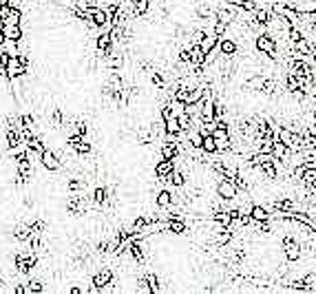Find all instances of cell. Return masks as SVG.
I'll return each instance as SVG.
<instances>
[{"label": "cell", "instance_id": "cell-1", "mask_svg": "<svg viewBox=\"0 0 316 294\" xmlns=\"http://www.w3.org/2000/svg\"><path fill=\"white\" fill-rule=\"evenodd\" d=\"M257 49L261 53H268V55H274L276 53V42H274V38L270 36V33H261V36H257Z\"/></svg>", "mask_w": 316, "mask_h": 294}, {"label": "cell", "instance_id": "cell-2", "mask_svg": "<svg viewBox=\"0 0 316 294\" xmlns=\"http://www.w3.org/2000/svg\"><path fill=\"white\" fill-rule=\"evenodd\" d=\"M283 250H285L287 261H298V259H301V246H298V241H294L292 237H285L283 239Z\"/></svg>", "mask_w": 316, "mask_h": 294}, {"label": "cell", "instance_id": "cell-3", "mask_svg": "<svg viewBox=\"0 0 316 294\" xmlns=\"http://www.w3.org/2000/svg\"><path fill=\"white\" fill-rule=\"evenodd\" d=\"M217 195L221 199H235L237 195H239V190H237V186L232 184L230 179H221L217 184Z\"/></svg>", "mask_w": 316, "mask_h": 294}, {"label": "cell", "instance_id": "cell-4", "mask_svg": "<svg viewBox=\"0 0 316 294\" xmlns=\"http://www.w3.org/2000/svg\"><path fill=\"white\" fill-rule=\"evenodd\" d=\"M5 71H7V80H14V77H20L22 73L27 71V66L20 62V58H9L7 66H5Z\"/></svg>", "mask_w": 316, "mask_h": 294}, {"label": "cell", "instance_id": "cell-5", "mask_svg": "<svg viewBox=\"0 0 316 294\" xmlns=\"http://www.w3.org/2000/svg\"><path fill=\"white\" fill-rule=\"evenodd\" d=\"M111 283H113V272H111V270H102V272H97L93 276V287H95V290H107Z\"/></svg>", "mask_w": 316, "mask_h": 294}, {"label": "cell", "instance_id": "cell-6", "mask_svg": "<svg viewBox=\"0 0 316 294\" xmlns=\"http://www.w3.org/2000/svg\"><path fill=\"white\" fill-rule=\"evenodd\" d=\"M290 148L285 146L281 140H274V144H272V148H270V155L274 157V162H283V159H287L290 157Z\"/></svg>", "mask_w": 316, "mask_h": 294}, {"label": "cell", "instance_id": "cell-7", "mask_svg": "<svg viewBox=\"0 0 316 294\" xmlns=\"http://www.w3.org/2000/svg\"><path fill=\"white\" fill-rule=\"evenodd\" d=\"M173 168H175V159H162V162L155 166V175L162 181H168V175L173 173Z\"/></svg>", "mask_w": 316, "mask_h": 294}, {"label": "cell", "instance_id": "cell-8", "mask_svg": "<svg viewBox=\"0 0 316 294\" xmlns=\"http://www.w3.org/2000/svg\"><path fill=\"white\" fill-rule=\"evenodd\" d=\"M40 162H42V166H44L47 170H58V168H60V159L55 157V153L47 151V148H44V151L40 153Z\"/></svg>", "mask_w": 316, "mask_h": 294}, {"label": "cell", "instance_id": "cell-9", "mask_svg": "<svg viewBox=\"0 0 316 294\" xmlns=\"http://www.w3.org/2000/svg\"><path fill=\"white\" fill-rule=\"evenodd\" d=\"M250 217H252V221L261 224V221L272 219V213H270V208H263V206H259V204H254V206L250 208Z\"/></svg>", "mask_w": 316, "mask_h": 294}, {"label": "cell", "instance_id": "cell-10", "mask_svg": "<svg viewBox=\"0 0 316 294\" xmlns=\"http://www.w3.org/2000/svg\"><path fill=\"white\" fill-rule=\"evenodd\" d=\"M95 49L99 53H109L111 49H113V40H111V33L104 29L102 33L97 36V40H95Z\"/></svg>", "mask_w": 316, "mask_h": 294}, {"label": "cell", "instance_id": "cell-11", "mask_svg": "<svg viewBox=\"0 0 316 294\" xmlns=\"http://www.w3.org/2000/svg\"><path fill=\"white\" fill-rule=\"evenodd\" d=\"M0 27H3V36L7 40H16V42L22 40V25H0Z\"/></svg>", "mask_w": 316, "mask_h": 294}, {"label": "cell", "instance_id": "cell-12", "mask_svg": "<svg viewBox=\"0 0 316 294\" xmlns=\"http://www.w3.org/2000/svg\"><path fill=\"white\" fill-rule=\"evenodd\" d=\"M33 263H36V257H22V254H18L16 257V265H18V272H22V274H27L29 270L33 268Z\"/></svg>", "mask_w": 316, "mask_h": 294}, {"label": "cell", "instance_id": "cell-13", "mask_svg": "<svg viewBox=\"0 0 316 294\" xmlns=\"http://www.w3.org/2000/svg\"><path fill=\"white\" fill-rule=\"evenodd\" d=\"M22 42V40H20ZM20 42H16V40H7V38H5V42L0 44V47H3V51L9 55V58H18L20 55Z\"/></svg>", "mask_w": 316, "mask_h": 294}, {"label": "cell", "instance_id": "cell-14", "mask_svg": "<svg viewBox=\"0 0 316 294\" xmlns=\"http://www.w3.org/2000/svg\"><path fill=\"white\" fill-rule=\"evenodd\" d=\"M197 44L201 47V51H203V53H210V51H213V49L219 44V38H217V36H203Z\"/></svg>", "mask_w": 316, "mask_h": 294}, {"label": "cell", "instance_id": "cell-15", "mask_svg": "<svg viewBox=\"0 0 316 294\" xmlns=\"http://www.w3.org/2000/svg\"><path fill=\"white\" fill-rule=\"evenodd\" d=\"M166 230H170L173 235H184L186 232V224L181 219H168L166 221V226H164Z\"/></svg>", "mask_w": 316, "mask_h": 294}, {"label": "cell", "instance_id": "cell-16", "mask_svg": "<svg viewBox=\"0 0 316 294\" xmlns=\"http://www.w3.org/2000/svg\"><path fill=\"white\" fill-rule=\"evenodd\" d=\"M122 64H124V55H122L120 51H113V49H111L109 51V66L113 71H120Z\"/></svg>", "mask_w": 316, "mask_h": 294}, {"label": "cell", "instance_id": "cell-17", "mask_svg": "<svg viewBox=\"0 0 316 294\" xmlns=\"http://www.w3.org/2000/svg\"><path fill=\"white\" fill-rule=\"evenodd\" d=\"M177 153H179V146H177L175 142H164V146H162V157L164 159H175Z\"/></svg>", "mask_w": 316, "mask_h": 294}, {"label": "cell", "instance_id": "cell-18", "mask_svg": "<svg viewBox=\"0 0 316 294\" xmlns=\"http://www.w3.org/2000/svg\"><path fill=\"white\" fill-rule=\"evenodd\" d=\"M0 25H22V9H9L7 18H5Z\"/></svg>", "mask_w": 316, "mask_h": 294}, {"label": "cell", "instance_id": "cell-19", "mask_svg": "<svg viewBox=\"0 0 316 294\" xmlns=\"http://www.w3.org/2000/svg\"><path fill=\"white\" fill-rule=\"evenodd\" d=\"M177 124H179V131H181V133L190 131V124H192V115H188L186 111H181V113H177Z\"/></svg>", "mask_w": 316, "mask_h": 294}, {"label": "cell", "instance_id": "cell-20", "mask_svg": "<svg viewBox=\"0 0 316 294\" xmlns=\"http://www.w3.org/2000/svg\"><path fill=\"white\" fill-rule=\"evenodd\" d=\"M230 241H232V232H230L228 228L219 230V232H217V237H215V243H217V248H224V246H228Z\"/></svg>", "mask_w": 316, "mask_h": 294}, {"label": "cell", "instance_id": "cell-21", "mask_svg": "<svg viewBox=\"0 0 316 294\" xmlns=\"http://www.w3.org/2000/svg\"><path fill=\"white\" fill-rule=\"evenodd\" d=\"M201 148L203 153H217V142H215V137L213 135H203L201 137Z\"/></svg>", "mask_w": 316, "mask_h": 294}, {"label": "cell", "instance_id": "cell-22", "mask_svg": "<svg viewBox=\"0 0 316 294\" xmlns=\"http://www.w3.org/2000/svg\"><path fill=\"white\" fill-rule=\"evenodd\" d=\"M270 18H272V11L270 9H257L254 11V22H257V25H268Z\"/></svg>", "mask_w": 316, "mask_h": 294}, {"label": "cell", "instance_id": "cell-23", "mask_svg": "<svg viewBox=\"0 0 316 294\" xmlns=\"http://www.w3.org/2000/svg\"><path fill=\"white\" fill-rule=\"evenodd\" d=\"M215 221H217V224H221L224 228H228L230 221H232L230 210H217V213H215Z\"/></svg>", "mask_w": 316, "mask_h": 294}, {"label": "cell", "instance_id": "cell-24", "mask_svg": "<svg viewBox=\"0 0 316 294\" xmlns=\"http://www.w3.org/2000/svg\"><path fill=\"white\" fill-rule=\"evenodd\" d=\"M14 235H16V239H20V241H27V239H29V237H31V226H29V224H20L18 228H16V232H14Z\"/></svg>", "mask_w": 316, "mask_h": 294}, {"label": "cell", "instance_id": "cell-25", "mask_svg": "<svg viewBox=\"0 0 316 294\" xmlns=\"http://www.w3.org/2000/svg\"><path fill=\"white\" fill-rule=\"evenodd\" d=\"M5 140H7V146H9V148H14V146H18V144L22 142V137H20V133H18V131L9 129V131H7V137H5Z\"/></svg>", "mask_w": 316, "mask_h": 294}, {"label": "cell", "instance_id": "cell-26", "mask_svg": "<svg viewBox=\"0 0 316 294\" xmlns=\"http://www.w3.org/2000/svg\"><path fill=\"white\" fill-rule=\"evenodd\" d=\"M274 210H279V213H287V210H294V202L292 199H279V202L274 204Z\"/></svg>", "mask_w": 316, "mask_h": 294}, {"label": "cell", "instance_id": "cell-27", "mask_svg": "<svg viewBox=\"0 0 316 294\" xmlns=\"http://www.w3.org/2000/svg\"><path fill=\"white\" fill-rule=\"evenodd\" d=\"M219 51L224 55H232V53H237V44L232 40H221L219 42Z\"/></svg>", "mask_w": 316, "mask_h": 294}, {"label": "cell", "instance_id": "cell-28", "mask_svg": "<svg viewBox=\"0 0 316 294\" xmlns=\"http://www.w3.org/2000/svg\"><path fill=\"white\" fill-rule=\"evenodd\" d=\"M144 281L148 283V292H162V287L157 285V283H159V281H157V276H155L153 272H148V274H146V279H144Z\"/></svg>", "mask_w": 316, "mask_h": 294}, {"label": "cell", "instance_id": "cell-29", "mask_svg": "<svg viewBox=\"0 0 316 294\" xmlns=\"http://www.w3.org/2000/svg\"><path fill=\"white\" fill-rule=\"evenodd\" d=\"M133 3H135V9H133V14H135V16L146 14L148 7H151V3H148V0H133Z\"/></svg>", "mask_w": 316, "mask_h": 294}, {"label": "cell", "instance_id": "cell-30", "mask_svg": "<svg viewBox=\"0 0 316 294\" xmlns=\"http://www.w3.org/2000/svg\"><path fill=\"white\" fill-rule=\"evenodd\" d=\"M188 95H190V88L181 86L175 91V102H181V104H188Z\"/></svg>", "mask_w": 316, "mask_h": 294}, {"label": "cell", "instance_id": "cell-31", "mask_svg": "<svg viewBox=\"0 0 316 294\" xmlns=\"http://www.w3.org/2000/svg\"><path fill=\"white\" fill-rule=\"evenodd\" d=\"M170 202H173V197H170V192L168 190H162V192H157V206H170Z\"/></svg>", "mask_w": 316, "mask_h": 294}, {"label": "cell", "instance_id": "cell-32", "mask_svg": "<svg viewBox=\"0 0 316 294\" xmlns=\"http://www.w3.org/2000/svg\"><path fill=\"white\" fill-rule=\"evenodd\" d=\"M107 197H109L107 188H95V190H93V202L95 204H104L107 202Z\"/></svg>", "mask_w": 316, "mask_h": 294}, {"label": "cell", "instance_id": "cell-33", "mask_svg": "<svg viewBox=\"0 0 316 294\" xmlns=\"http://www.w3.org/2000/svg\"><path fill=\"white\" fill-rule=\"evenodd\" d=\"M42 290H44V285L40 281H29V285H25V292H29V294H38Z\"/></svg>", "mask_w": 316, "mask_h": 294}, {"label": "cell", "instance_id": "cell-34", "mask_svg": "<svg viewBox=\"0 0 316 294\" xmlns=\"http://www.w3.org/2000/svg\"><path fill=\"white\" fill-rule=\"evenodd\" d=\"M168 179H170V181H173V184H175V186H184V181H186V179H184V173H177V170H175V168H173V173H170V175H168Z\"/></svg>", "mask_w": 316, "mask_h": 294}, {"label": "cell", "instance_id": "cell-35", "mask_svg": "<svg viewBox=\"0 0 316 294\" xmlns=\"http://www.w3.org/2000/svg\"><path fill=\"white\" fill-rule=\"evenodd\" d=\"M226 31H228V25L226 22H221V20H217L215 22V36H226Z\"/></svg>", "mask_w": 316, "mask_h": 294}, {"label": "cell", "instance_id": "cell-36", "mask_svg": "<svg viewBox=\"0 0 316 294\" xmlns=\"http://www.w3.org/2000/svg\"><path fill=\"white\" fill-rule=\"evenodd\" d=\"M287 38H290L292 44H294L296 40H301V38H303V33L298 31V29H294V27H290V29H287Z\"/></svg>", "mask_w": 316, "mask_h": 294}, {"label": "cell", "instance_id": "cell-37", "mask_svg": "<svg viewBox=\"0 0 316 294\" xmlns=\"http://www.w3.org/2000/svg\"><path fill=\"white\" fill-rule=\"evenodd\" d=\"M151 80H153V84H155V86H157V88H164V86H166L164 77H162V75H159V73H155V71H153V73H151Z\"/></svg>", "mask_w": 316, "mask_h": 294}, {"label": "cell", "instance_id": "cell-38", "mask_svg": "<svg viewBox=\"0 0 316 294\" xmlns=\"http://www.w3.org/2000/svg\"><path fill=\"white\" fill-rule=\"evenodd\" d=\"M190 144H192L195 148L201 146V133H199V131H192V133H190Z\"/></svg>", "mask_w": 316, "mask_h": 294}, {"label": "cell", "instance_id": "cell-39", "mask_svg": "<svg viewBox=\"0 0 316 294\" xmlns=\"http://www.w3.org/2000/svg\"><path fill=\"white\" fill-rule=\"evenodd\" d=\"M199 16H203V18H217V11H213L208 7H199Z\"/></svg>", "mask_w": 316, "mask_h": 294}, {"label": "cell", "instance_id": "cell-40", "mask_svg": "<svg viewBox=\"0 0 316 294\" xmlns=\"http://www.w3.org/2000/svg\"><path fill=\"white\" fill-rule=\"evenodd\" d=\"M75 135L86 137V122H77V124H75Z\"/></svg>", "mask_w": 316, "mask_h": 294}, {"label": "cell", "instance_id": "cell-41", "mask_svg": "<svg viewBox=\"0 0 316 294\" xmlns=\"http://www.w3.org/2000/svg\"><path fill=\"white\" fill-rule=\"evenodd\" d=\"M69 188H71V190H82V188H84V181H80V179H71V181H69Z\"/></svg>", "mask_w": 316, "mask_h": 294}, {"label": "cell", "instance_id": "cell-42", "mask_svg": "<svg viewBox=\"0 0 316 294\" xmlns=\"http://www.w3.org/2000/svg\"><path fill=\"white\" fill-rule=\"evenodd\" d=\"M179 60L181 62H190V49H184V51L179 53Z\"/></svg>", "mask_w": 316, "mask_h": 294}, {"label": "cell", "instance_id": "cell-43", "mask_svg": "<svg viewBox=\"0 0 316 294\" xmlns=\"http://www.w3.org/2000/svg\"><path fill=\"white\" fill-rule=\"evenodd\" d=\"M7 7H11V9H22V0H7Z\"/></svg>", "mask_w": 316, "mask_h": 294}, {"label": "cell", "instance_id": "cell-44", "mask_svg": "<svg viewBox=\"0 0 316 294\" xmlns=\"http://www.w3.org/2000/svg\"><path fill=\"white\" fill-rule=\"evenodd\" d=\"M53 122L55 124H62V111H58V109L53 111Z\"/></svg>", "mask_w": 316, "mask_h": 294}, {"label": "cell", "instance_id": "cell-45", "mask_svg": "<svg viewBox=\"0 0 316 294\" xmlns=\"http://www.w3.org/2000/svg\"><path fill=\"white\" fill-rule=\"evenodd\" d=\"M22 124H25V126H29V129H31V126H33L31 115H22Z\"/></svg>", "mask_w": 316, "mask_h": 294}, {"label": "cell", "instance_id": "cell-46", "mask_svg": "<svg viewBox=\"0 0 316 294\" xmlns=\"http://www.w3.org/2000/svg\"><path fill=\"white\" fill-rule=\"evenodd\" d=\"M7 62H9V55L3 51V53H0V64H3V66H7Z\"/></svg>", "mask_w": 316, "mask_h": 294}, {"label": "cell", "instance_id": "cell-47", "mask_svg": "<svg viewBox=\"0 0 316 294\" xmlns=\"http://www.w3.org/2000/svg\"><path fill=\"white\" fill-rule=\"evenodd\" d=\"M14 292H16V294H25V285H16Z\"/></svg>", "mask_w": 316, "mask_h": 294}, {"label": "cell", "instance_id": "cell-48", "mask_svg": "<svg viewBox=\"0 0 316 294\" xmlns=\"http://www.w3.org/2000/svg\"><path fill=\"white\" fill-rule=\"evenodd\" d=\"M5 42V36H3V27H0V44Z\"/></svg>", "mask_w": 316, "mask_h": 294}, {"label": "cell", "instance_id": "cell-49", "mask_svg": "<svg viewBox=\"0 0 316 294\" xmlns=\"http://www.w3.org/2000/svg\"><path fill=\"white\" fill-rule=\"evenodd\" d=\"M0 287H5V283H3V279H0Z\"/></svg>", "mask_w": 316, "mask_h": 294}]
</instances>
